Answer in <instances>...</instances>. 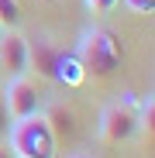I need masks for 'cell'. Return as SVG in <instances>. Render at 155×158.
Returning <instances> with one entry per match:
<instances>
[{"instance_id":"obj_5","label":"cell","mask_w":155,"mask_h":158,"mask_svg":"<svg viewBox=\"0 0 155 158\" xmlns=\"http://www.w3.org/2000/svg\"><path fill=\"white\" fill-rule=\"evenodd\" d=\"M28 45H31V41L24 38L17 28L0 35V69H7V76H24V72H31Z\"/></svg>"},{"instance_id":"obj_13","label":"cell","mask_w":155,"mask_h":158,"mask_svg":"<svg viewBox=\"0 0 155 158\" xmlns=\"http://www.w3.org/2000/svg\"><path fill=\"white\" fill-rule=\"evenodd\" d=\"M7 124H11V117H7V107H4V93H0V134L7 131Z\"/></svg>"},{"instance_id":"obj_14","label":"cell","mask_w":155,"mask_h":158,"mask_svg":"<svg viewBox=\"0 0 155 158\" xmlns=\"http://www.w3.org/2000/svg\"><path fill=\"white\" fill-rule=\"evenodd\" d=\"M0 158H14V151H11V144H7V141H0Z\"/></svg>"},{"instance_id":"obj_3","label":"cell","mask_w":155,"mask_h":158,"mask_svg":"<svg viewBox=\"0 0 155 158\" xmlns=\"http://www.w3.org/2000/svg\"><path fill=\"white\" fill-rule=\"evenodd\" d=\"M138 93H121V100H114L110 107H103L97 134L103 144H124L138 134Z\"/></svg>"},{"instance_id":"obj_2","label":"cell","mask_w":155,"mask_h":158,"mask_svg":"<svg viewBox=\"0 0 155 158\" xmlns=\"http://www.w3.org/2000/svg\"><path fill=\"white\" fill-rule=\"evenodd\" d=\"M7 144L14 151V158H59L55 151V134L41 114L21 117L7 124Z\"/></svg>"},{"instance_id":"obj_15","label":"cell","mask_w":155,"mask_h":158,"mask_svg":"<svg viewBox=\"0 0 155 158\" xmlns=\"http://www.w3.org/2000/svg\"><path fill=\"white\" fill-rule=\"evenodd\" d=\"M4 31H7V28H4V24H0V35H4Z\"/></svg>"},{"instance_id":"obj_6","label":"cell","mask_w":155,"mask_h":158,"mask_svg":"<svg viewBox=\"0 0 155 158\" xmlns=\"http://www.w3.org/2000/svg\"><path fill=\"white\" fill-rule=\"evenodd\" d=\"M55 59H59V48L52 45V38H38V45H28V62L31 69L41 76V79H52V72H55Z\"/></svg>"},{"instance_id":"obj_11","label":"cell","mask_w":155,"mask_h":158,"mask_svg":"<svg viewBox=\"0 0 155 158\" xmlns=\"http://www.w3.org/2000/svg\"><path fill=\"white\" fill-rule=\"evenodd\" d=\"M83 4H86L90 14H110L117 7V0H83Z\"/></svg>"},{"instance_id":"obj_16","label":"cell","mask_w":155,"mask_h":158,"mask_svg":"<svg viewBox=\"0 0 155 158\" xmlns=\"http://www.w3.org/2000/svg\"><path fill=\"white\" fill-rule=\"evenodd\" d=\"M72 158H86V155H72Z\"/></svg>"},{"instance_id":"obj_8","label":"cell","mask_w":155,"mask_h":158,"mask_svg":"<svg viewBox=\"0 0 155 158\" xmlns=\"http://www.w3.org/2000/svg\"><path fill=\"white\" fill-rule=\"evenodd\" d=\"M41 117L48 120V127H52V134H55V141L76 134V114L66 107V103H52L48 110H41Z\"/></svg>"},{"instance_id":"obj_9","label":"cell","mask_w":155,"mask_h":158,"mask_svg":"<svg viewBox=\"0 0 155 158\" xmlns=\"http://www.w3.org/2000/svg\"><path fill=\"white\" fill-rule=\"evenodd\" d=\"M138 131H148L152 134V124H155V93L148 89L145 96H138Z\"/></svg>"},{"instance_id":"obj_1","label":"cell","mask_w":155,"mask_h":158,"mask_svg":"<svg viewBox=\"0 0 155 158\" xmlns=\"http://www.w3.org/2000/svg\"><path fill=\"white\" fill-rule=\"evenodd\" d=\"M76 59H80L83 72L93 76V79H110L117 69H121V45L117 38L107 31V28H86L76 41Z\"/></svg>"},{"instance_id":"obj_10","label":"cell","mask_w":155,"mask_h":158,"mask_svg":"<svg viewBox=\"0 0 155 158\" xmlns=\"http://www.w3.org/2000/svg\"><path fill=\"white\" fill-rule=\"evenodd\" d=\"M21 21H24L21 0H0V24L7 31H14V28H21Z\"/></svg>"},{"instance_id":"obj_12","label":"cell","mask_w":155,"mask_h":158,"mask_svg":"<svg viewBox=\"0 0 155 158\" xmlns=\"http://www.w3.org/2000/svg\"><path fill=\"white\" fill-rule=\"evenodd\" d=\"M124 7L131 14H152L155 10V0H124Z\"/></svg>"},{"instance_id":"obj_7","label":"cell","mask_w":155,"mask_h":158,"mask_svg":"<svg viewBox=\"0 0 155 158\" xmlns=\"http://www.w3.org/2000/svg\"><path fill=\"white\" fill-rule=\"evenodd\" d=\"M52 79H55V83H62V86H72V89H76V86H83V83H86V72H83L80 59H76L72 52H59Z\"/></svg>"},{"instance_id":"obj_4","label":"cell","mask_w":155,"mask_h":158,"mask_svg":"<svg viewBox=\"0 0 155 158\" xmlns=\"http://www.w3.org/2000/svg\"><path fill=\"white\" fill-rule=\"evenodd\" d=\"M0 93H4V107H7V117L11 120H21V117H31V114H41L45 110V96H41L38 83L31 79V72L11 76Z\"/></svg>"}]
</instances>
